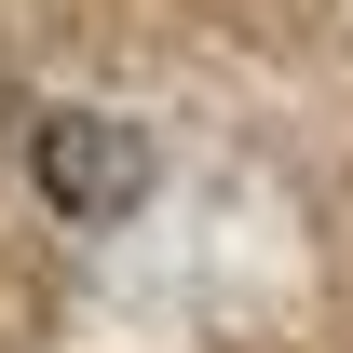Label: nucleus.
<instances>
[{
    "label": "nucleus",
    "instance_id": "f257e3e1",
    "mask_svg": "<svg viewBox=\"0 0 353 353\" xmlns=\"http://www.w3.org/2000/svg\"><path fill=\"white\" fill-rule=\"evenodd\" d=\"M41 190L68 204V218H123L136 190H150V150H136V123H109V109H54L41 123Z\"/></svg>",
    "mask_w": 353,
    "mask_h": 353
}]
</instances>
